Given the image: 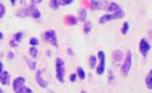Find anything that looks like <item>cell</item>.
<instances>
[{"label": "cell", "mask_w": 152, "mask_h": 93, "mask_svg": "<svg viewBox=\"0 0 152 93\" xmlns=\"http://www.w3.org/2000/svg\"><path fill=\"white\" fill-rule=\"evenodd\" d=\"M65 22L67 25H76V24H77V19L74 17V16H67L65 19Z\"/></svg>", "instance_id": "5bb4252c"}, {"label": "cell", "mask_w": 152, "mask_h": 93, "mask_svg": "<svg viewBox=\"0 0 152 93\" xmlns=\"http://www.w3.org/2000/svg\"><path fill=\"white\" fill-rule=\"evenodd\" d=\"M28 12H29V14L33 16V17H35V19H40V17H41V12L37 10V9L35 8V5H33V4H31L30 8L28 9Z\"/></svg>", "instance_id": "ba28073f"}, {"label": "cell", "mask_w": 152, "mask_h": 93, "mask_svg": "<svg viewBox=\"0 0 152 93\" xmlns=\"http://www.w3.org/2000/svg\"><path fill=\"white\" fill-rule=\"evenodd\" d=\"M23 86H25V78L24 77H16L14 81H12V88H14L15 93L20 92Z\"/></svg>", "instance_id": "8992f818"}, {"label": "cell", "mask_w": 152, "mask_h": 93, "mask_svg": "<svg viewBox=\"0 0 152 93\" xmlns=\"http://www.w3.org/2000/svg\"><path fill=\"white\" fill-rule=\"evenodd\" d=\"M29 53H30V56H33V57H36V56H37V50L35 47H31Z\"/></svg>", "instance_id": "cb8c5ba5"}, {"label": "cell", "mask_w": 152, "mask_h": 93, "mask_svg": "<svg viewBox=\"0 0 152 93\" xmlns=\"http://www.w3.org/2000/svg\"><path fill=\"white\" fill-rule=\"evenodd\" d=\"M90 30H91V22L90 21H85V24H84V32L88 34L90 32Z\"/></svg>", "instance_id": "e0dca14e"}, {"label": "cell", "mask_w": 152, "mask_h": 93, "mask_svg": "<svg viewBox=\"0 0 152 93\" xmlns=\"http://www.w3.org/2000/svg\"><path fill=\"white\" fill-rule=\"evenodd\" d=\"M95 67H96V57H95V56H91L90 57V68L92 70Z\"/></svg>", "instance_id": "ffe728a7"}, {"label": "cell", "mask_w": 152, "mask_h": 93, "mask_svg": "<svg viewBox=\"0 0 152 93\" xmlns=\"http://www.w3.org/2000/svg\"><path fill=\"white\" fill-rule=\"evenodd\" d=\"M1 71H3V63L0 62V72H1Z\"/></svg>", "instance_id": "f546056e"}, {"label": "cell", "mask_w": 152, "mask_h": 93, "mask_svg": "<svg viewBox=\"0 0 152 93\" xmlns=\"http://www.w3.org/2000/svg\"><path fill=\"white\" fill-rule=\"evenodd\" d=\"M97 57L100 60L99 62V66L96 68V73L99 74V76H101V74H104L105 72V65H106V56H105V52L104 51H99L97 52Z\"/></svg>", "instance_id": "3957f363"}, {"label": "cell", "mask_w": 152, "mask_h": 93, "mask_svg": "<svg viewBox=\"0 0 152 93\" xmlns=\"http://www.w3.org/2000/svg\"><path fill=\"white\" fill-rule=\"evenodd\" d=\"M4 15H5V6L0 3V19L4 17Z\"/></svg>", "instance_id": "d4e9b609"}, {"label": "cell", "mask_w": 152, "mask_h": 93, "mask_svg": "<svg viewBox=\"0 0 152 93\" xmlns=\"http://www.w3.org/2000/svg\"><path fill=\"white\" fill-rule=\"evenodd\" d=\"M29 67L31 68V70H35V67H36V63H35V62H29Z\"/></svg>", "instance_id": "83f0119b"}, {"label": "cell", "mask_w": 152, "mask_h": 93, "mask_svg": "<svg viewBox=\"0 0 152 93\" xmlns=\"http://www.w3.org/2000/svg\"><path fill=\"white\" fill-rule=\"evenodd\" d=\"M56 78L59 82L64 83L65 81V63L62 58H56Z\"/></svg>", "instance_id": "6da1fadb"}, {"label": "cell", "mask_w": 152, "mask_h": 93, "mask_svg": "<svg viewBox=\"0 0 152 93\" xmlns=\"http://www.w3.org/2000/svg\"><path fill=\"white\" fill-rule=\"evenodd\" d=\"M19 93H34V92H33V89H31V88H29V87L23 86V87H21V89H20V92H19Z\"/></svg>", "instance_id": "ac0fdd59"}, {"label": "cell", "mask_w": 152, "mask_h": 93, "mask_svg": "<svg viewBox=\"0 0 152 93\" xmlns=\"http://www.w3.org/2000/svg\"><path fill=\"white\" fill-rule=\"evenodd\" d=\"M131 65H132V53L129 51L127 53H126V58L124 61V65L121 67V72L124 76H127L130 70H131Z\"/></svg>", "instance_id": "7a4b0ae2"}, {"label": "cell", "mask_w": 152, "mask_h": 93, "mask_svg": "<svg viewBox=\"0 0 152 93\" xmlns=\"http://www.w3.org/2000/svg\"><path fill=\"white\" fill-rule=\"evenodd\" d=\"M75 79H76V74L72 73L71 76H70V81H71V82H75Z\"/></svg>", "instance_id": "f1b7e54d"}, {"label": "cell", "mask_w": 152, "mask_h": 93, "mask_svg": "<svg viewBox=\"0 0 152 93\" xmlns=\"http://www.w3.org/2000/svg\"><path fill=\"white\" fill-rule=\"evenodd\" d=\"M79 14H80V15H79V17L81 19L82 21H84L85 19H86V10H85V9H81V10H80V12H79Z\"/></svg>", "instance_id": "7402d4cb"}, {"label": "cell", "mask_w": 152, "mask_h": 93, "mask_svg": "<svg viewBox=\"0 0 152 93\" xmlns=\"http://www.w3.org/2000/svg\"><path fill=\"white\" fill-rule=\"evenodd\" d=\"M90 6L92 9H101L104 6V3L102 1H99V0H92L90 3Z\"/></svg>", "instance_id": "7c38bea8"}, {"label": "cell", "mask_w": 152, "mask_h": 93, "mask_svg": "<svg viewBox=\"0 0 152 93\" xmlns=\"http://www.w3.org/2000/svg\"><path fill=\"white\" fill-rule=\"evenodd\" d=\"M125 14H124V11L122 9L121 10H118L116 12H113V14H105L104 16H101L100 17V24H105L107 21H110V20H113V19H117V17H122Z\"/></svg>", "instance_id": "5b68a950"}, {"label": "cell", "mask_w": 152, "mask_h": 93, "mask_svg": "<svg viewBox=\"0 0 152 93\" xmlns=\"http://www.w3.org/2000/svg\"><path fill=\"white\" fill-rule=\"evenodd\" d=\"M127 31H129V22H124V26H122V31H121V32L124 35H126V34H127Z\"/></svg>", "instance_id": "603a6c76"}, {"label": "cell", "mask_w": 152, "mask_h": 93, "mask_svg": "<svg viewBox=\"0 0 152 93\" xmlns=\"http://www.w3.org/2000/svg\"><path fill=\"white\" fill-rule=\"evenodd\" d=\"M3 36H4V35H3V32L0 31V39H3Z\"/></svg>", "instance_id": "4dcf8cb0"}, {"label": "cell", "mask_w": 152, "mask_h": 93, "mask_svg": "<svg viewBox=\"0 0 152 93\" xmlns=\"http://www.w3.org/2000/svg\"><path fill=\"white\" fill-rule=\"evenodd\" d=\"M9 81H10V73L6 72V71H1L0 72V82L3 84H9Z\"/></svg>", "instance_id": "30bf717a"}, {"label": "cell", "mask_w": 152, "mask_h": 93, "mask_svg": "<svg viewBox=\"0 0 152 93\" xmlns=\"http://www.w3.org/2000/svg\"><path fill=\"white\" fill-rule=\"evenodd\" d=\"M59 0H53V1H50V8L53 9H58L59 8Z\"/></svg>", "instance_id": "44dd1931"}, {"label": "cell", "mask_w": 152, "mask_h": 93, "mask_svg": "<svg viewBox=\"0 0 152 93\" xmlns=\"http://www.w3.org/2000/svg\"><path fill=\"white\" fill-rule=\"evenodd\" d=\"M29 42H30V45L33 46V47H35V46L39 45V40H37L36 37H31V39L29 40Z\"/></svg>", "instance_id": "d6986e66"}, {"label": "cell", "mask_w": 152, "mask_h": 93, "mask_svg": "<svg viewBox=\"0 0 152 93\" xmlns=\"http://www.w3.org/2000/svg\"><path fill=\"white\" fill-rule=\"evenodd\" d=\"M150 50H151V45L148 43V41H147L146 39H142V40L140 41V51H141V53H142L143 57H146Z\"/></svg>", "instance_id": "52a82bcc"}, {"label": "cell", "mask_w": 152, "mask_h": 93, "mask_svg": "<svg viewBox=\"0 0 152 93\" xmlns=\"http://www.w3.org/2000/svg\"><path fill=\"white\" fill-rule=\"evenodd\" d=\"M106 10L109 12H111V14H113V12L121 10V8L118 6L117 3H109V4H107V6H106Z\"/></svg>", "instance_id": "8fae6325"}, {"label": "cell", "mask_w": 152, "mask_h": 93, "mask_svg": "<svg viewBox=\"0 0 152 93\" xmlns=\"http://www.w3.org/2000/svg\"><path fill=\"white\" fill-rule=\"evenodd\" d=\"M0 93H3V89H1V87H0Z\"/></svg>", "instance_id": "1f68e13d"}, {"label": "cell", "mask_w": 152, "mask_h": 93, "mask_svg": "<svg viewBox=\"0 0 152 93\" xmlns=\"http://www.w3.org/2000/svg\"><path fill=\"white\" fill-rule=\"evenodd\" d=\"M36 82L40 87H42V88H46L48 87V82L41 77V71H36Z\"/></svg>", "instance_id": "9c48e42d"}, {"label": "cell", "mask_w": 152, "mask_h": 93, "mask_svg": "<svg viewBox=\"0 0 152 93\" xmlns=\"http://www.w3.org/2000/svg\"><path fill=\"white\" fill-rule=\"evenodd\" d=\"M44 39L46 42L51 43L54 47H58V37H56V32L54 30H48L44 32Z\"/></svg>", "instance_id": "277c9868"}, {"label": "cell", "mask_w": 152, "mask_h": 93, "mask_svg": "<svg viewBox=\"0 0 152 93\" xmlns=\"http://www.w3.org/2000/svg\"><path fill=\"white\" fill-rule=\"evenodd\" d=\"M21 39H23V34H21V32H16V35H15V39H14V40L19 42V41H20Z\"/></svg>", "instance_id": "484cf974"}, {"label": "cell", "mask_w": 152, "mask_h": 93, "mask_svg": "<svg viewBox=\"0 0 152 93\" xmlns=\"http://www.w3.org/2000/svg\"><path fill=\"white\" fill-rule=\"evenodd\" d=\"M18 45H19V42H18V41H15V40H10V46L16 47Z\"/></svg>", "instance_id": "4316f807"}, {"label": "cell", "mask_w": 152, "mask_h": 93, "mask_svg": "<svg viewBox=\"0 0 152 93\" xmlns=\"http://www.w3.org/2000/svg\"><path fill=\"white\" fill-rule=\"evenodd\" d=\"M76 77H79L80 79H85L86 74H85V71H84V68H82V67L77 68V71H76Z\"/></svg>", "instance_id": "4fadbf2b"}, {"label": "cell", "mask_w": 152, "mask_h": 93, "mask_svg": "<svg viewBox=\"0 0 152 93\" xmlns=\"http://www.w3.org/2000/svg\"><path fill=\"white\" fill-rule=\"evenodd\" d=\"M146 86H147V88H152V71L148 72V74L146 76Z\"/></svg>", "instance_id": "9a60e30c"}, {"label": "cell", "mask_w": 152, "mask_h": 93, "mask_svg": "<svg viewBox=\"0 0 152 93\" xmlns=\"http://www.w3.org/2000/svg\"><path fill=\"white\" fill-rule=\"evenodd\" d=\"M121 58H122V52L120 51V50H116V51L113 52V60L118 62V61H121Z\"/></svg>", "instance_id": "2e32d148"}]
</instances>
